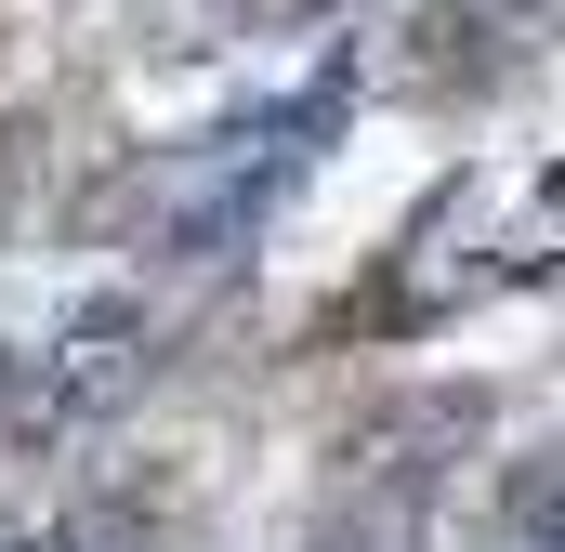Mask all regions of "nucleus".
<instances>
[{
	"label": "nucleus",
	"instance_id": "obj_1",
	"mask_svg": "<svg viewBox=\"0 0 565 552\" xmlns=\"http://www.w3.org/2000/svg\"><path fill=\"white\" fill-rule=\"evenodd\" d=\"M0 552H53V540H26V527H0Z\"/></svg>",
	"mask_w": 565,
	"mask_h": 552
}]
</instances>
